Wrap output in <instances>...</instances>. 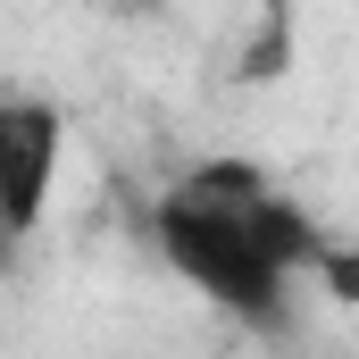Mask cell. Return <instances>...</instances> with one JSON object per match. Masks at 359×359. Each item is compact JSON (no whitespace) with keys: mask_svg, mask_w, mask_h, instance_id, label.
Segmentation results:
<instances>
[{"mask_svg":"<svg viewBox=\"0 0 359 359\" xmlns=\"http://www.w3.org/2000/svg\"><path fill=\"white\" fill-rule=\"evenodd\" d=\"M59 159H67V117L42 92H0V209H8V234H34L50 217Z\"/></svg>","mask_w":359,"mask_h":359,"instance_id":"7a4b0ae2","label":"cell"},{"mask_svg":"<svg viewBox=\"0 0 359 359\" xmlns=\"http://www.w3.org/2000/svg\"><path fill=\"white\" fill-rule=\"evenodd\" d=\"M151 243H159V259H168L209 309H226V318H243V326H276V318H284L292 276L251 243V217H226V209H201V201H184V192H159Z\"/></svg>","mask_w":359,"mask_h":359,"instance_id":"6da1fadb","label":"cell"},{"mask_svg":"<svg viewBox=\"0 0 359 359\" xmlns=\"http://www.w3.org/2000/svg\"><path fill=\"white\" fill-rule=\"evenodd\" d=\"M318 276H326V292H334V301H359V251H351V243H334V234H326Z\"/></svg>","mask_w":359,"mask_h":359,"instance_id":"3957f363","label":"cell"},{"mask_svg":"<svg viewBox=\"0 0 359 359\" xmlns=\"http://www.w3.org/2000/svg\"><path fill=\"white\" fill-rule=\"evenodd\" d=\"M8 243H17V234H8V209H0V259H8Z\"/></svg>","mask_w":359,"mask_h":359,"instance_id":"277c9868","label":"cell"}]
</instances>
